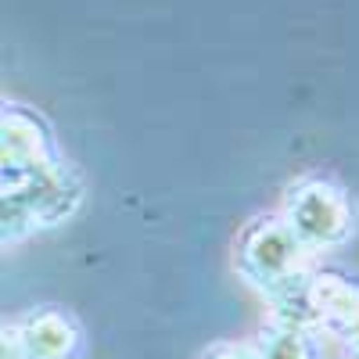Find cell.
<instances>
[{
    "instance_id": "1",
    "label": "cell",
    "mask_w": 359,
    "mask_h": 359,
    "mask_svg": "<svg viewBox=\"0 0 359 359\" xmlns=\"http://www.w3.org/2000/svg\"><path fill=\"white\" fill-rule=\"evenodd\" d=\"M306 255L309 248L291 230V223H262L248 230L241 252H237V266L252 287L273 298H302L309 306Z\"/></svg>"
},
{
    "instance_id": "2",
    "label": "cell",
    "mask_w": 359,
    "mask_h": 359,
    "mask_svg": "<svg viewBox=\"0 0 359 359\" xmlns=\"http://www.w3.org/2000/svg\"><path fill=\"white\" fill-rule=\"evenodd\" d=\"M79 327L57 309H29L4 327V359H76Z\"/></svg>"
},
{
    "instance_id": "3",
    "label": "cell",
    "mask_w": 359,
    "mask_h": 359,
    "mask_svg": "<svg viewBox=\"0 0 359 359\" xmlns=\"http://www.w3.org/2000/svg\"><path fill=\"white\" fill-rule=\"evenodd\" d=\"M287 223L298 237H302V245L309 252L341 245L352 230V216H348V205H345L341 191L327 187V184H309V187L298 191L291 198Z\"/></svg>"
},
{
    "instance_id": "4",
    "label": "cell",
    "mask_w": 359,
    "mask_h": 359,
    "mask_svg": "<svg viewBox=\"0 0 359 359\" xmlns=\"http://www.w3.org/2000/svg\"><path fill=\"white\" fill-rule=\"evenodd\" d=\"M252 348L259 359H320L316 338L309 334L302 316H280L269 331L259 334Z\"/></svg>"
},
{
    "instance_id": "5",
    "label": "cell",
    "mask_w": 359,
    "mask_h": 359,
    "mask_svg": "<svg viewBox=\"0 0 359 359\" xmlns=\"http://www.w3.org/2000/svg\"><path fill=\"white\" fill-rule=\"evenodd\" d=\"M205 359H259L252 345H216Z\"/></svg>"
}]
</instances>
